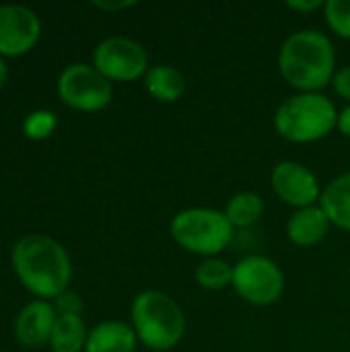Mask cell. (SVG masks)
I'll list each match as a JSON object with an SVG mask.
<instances>
[{"instance_id": "1", "label": "cell", "mask_w": 350, "mask_h": 352, "mask_svg": "<svg viewBox=\"0 0 350 352\" xmlns=\"http://www.w3.org/2000/svg\"><path fill=\"white\" fill-rule=\"evenodd\" d=\"M10 262L19 283L41 301H54L68 291L72 280L68 252L56 239L41 233L21 237L12 245Z\"/></svg>"}, {"instance_id": "2", "label": "cell", "mask_w": 350, "mask_h": 352, "mask_svg": "<svg viewBox=\"0 0 350 352\" xmlns=\"http://www.w3.org/2000/svg\"><path fill=\"white\" fill-rule=\"evenodd\" d=\"M278 70L299 93H320L336 74V50L332 39L318 29L291 33L281 45Z\"/></svg>"}, {"instance_id": "3", "label": "cell", "mask_w": 350, "mask_h": 352, "mask_svg": "<svg viewBox=\"0 0 350 352\" xmlns=\"http://www.w3.org/2000/svg\"><path fill=\"white\" fill-rule=\"evenodd\" d=\"M132 328L138 342L151 352L171 351L186 334V316L173 297L163 291H142L130 307Z\"/></svg>"}, {"instance_id": "4", "label": "cell", "mask_w": 350, "mask_h": 352, "mask_svg": "<svg viewBox=\"0 0 350 352\" xmlns=\"http://www.w3.org/2000/svg\"><path fill=\"white\" fill-rule=\"evenodd\" d=\"M338 124V111L322 93H297L285 99L274 113L276 132L297 144H307L328 136Z\"/></svg>"}, {"instance_id": "5", "label": "cell", "mask_w": 350, "mask_h": 352, "mask_svg": "<svg viewBox=\"0 0 350 352\" xmlns=\"http://www.w3.org/2000/svg\"><path fill=\"white\" fill-rule=\"evenodd\" d=\"M169 233L173 241L190 254L217 258L233 239V225L225 217V212L206 208V206H192L179 210L171 223Z\"/></svg>"}, {"instance_id": "6", "label": "cell", "mask_w": 350, "mask_h": 352, "mask_svg": "<svg viewBox=\"0 0 350 352\" xmlns=\"http://www.w3.org/2000/svg\"><path fill=\"white\" fill-rule=\"evenodd\" d=\"M56 91L64 105L85 113L105 109L113 97L111 82L93 64L87 62L68 64L58 76Z\"/></svg>"}, {"instance_id": "7", "label": "cell", "mask_w": 350, "mask_h": 352, "mask_svg": "<svg viewBox=\"0 0 350 352\" xmlns=\"http://www.w3.org/2000/svg\"><path fill=\"white\" fill-rule=\"evenodd\" d=\"M235 293L254 307H268L283 297L285 274L266 256H248L233 266Z\"/></svg>"}, {"instance_id": "8", "label": "cell", "mask_w": 350, "mask_h": 352, "mask_svg": "<svg viewBox=\"0 0 350 352\" xmlns=\"http://www.w3.org/2000/svg\"><path fill=\"white\" fill-rule=\"evenodd\" d=\"M93 66L109 82H132L149 72V54L142 43L126 35H109L93 50Z\"/></svg>"}, {"instance_id": "9", "label": "cell", "mask_w": 350, "mask_h": 352, "mask_svg": "<svg viewBox=\"0 0 350 352\" xmlns=\"http://www.w3.org/2000/svg\"><path fill=\"white\" fill-rule=\"evenodd\" d=\"M41 37V21L29 6H0V56L19 58L29 54Z\"/></svg>"}, {"instance_id": "10", "label": "cell", "mask_w": 350, "mask_h": 352, "mask_svg": "<svg viewBox=\"0 0 350 352\" xmlns=\"http://www.w3.org/2000/svg\"><path fill=\"white\" fill-rule=\"evenodd\" d=\"M274 194L295 210L316 206L322 198V188L311 169L297 161H283L270 173Z\"/></svg>"}, {"instance_id": "11", "label": "cell", "mask_w": 350, "mask_h": 352, "mask_svg": "<svg viewBox=\"0 0 350 352\" xmlns=\"http://www.w3.org/2000/svg\"><path fill=\"white\" fill-rule=\"evenodd\" d=\"M56 320H58V314L52 301L35 299L19 311L14 320V338L19 340L21 346L37 351L50 344V336H52Z\"/></svg>"}, {"instance_id": "12", "label": "cell", "mask_w": 350, "mask_h": 352, "mask_svg": "<svg viewBox=\"0 0 350 352\" xmlns=\"http://www.w3.org/2000/svg\"><path fill=\"white\" fill-rule=\"evenodd\" d=\"M330 227H332L330 219L326 217L322 206L316 204V206L299 208L291 214L287 223V235L295 245L311 248L318 245L330 233Z\"/></svg>"}, {"instance_id": "13", "label": "cell", "mask_w": 350, "mask_h": 352, "mask_svg": "<svg viewBox=\"0 0 350 352\" xmlns=\"http://www.w3.org/2000/svg\"><path fill=\"white\" fill-rule=\"evenodd\" d=\"M136 344L138 338L130 324L107 320L89 330L85 352H134Z\"/></svg>"}, {"instance_id": "14", "label": "cell", "mask_w": 350, "mask_h": 352, "mask_svg": "<svg viewBox=\"0 0 350 352\" xmlns=\"http://www.w3.org/2000/svg\"><path fill=\"white\" fill-rule=\"evenodd\" d=\"M320 206L330 219L332 227L350 233V171L338 175L322 190Z\"/></svg>"}, {"instance_id": "15", "label": "cell", "mask_w": 350, "mask_h": 352, "mask_svg": "<svg viewBox=\"0 0 350 352\" xmlns=\"http://www.w3.org/2000/svg\"><path fill=\"white\" fill-rule=\"evenodd\" d=\"M144 87L153 99L161 103H175L186 93V78L175 66L157 64L144 74Z\"/></svg>"}, {"instance_id": "16", "label": "cell", "mask_w": 350, "mask_h": 352, "mask_svg": "<svg viewBox=\"0 0 350 352\" xmlns=\"http://www.w3.org/2000/svg\"><path fill=\"white\" fill-rule=\"evenodd\" d=\"M87 338L89 328L83 316H58L50 336V349L52 352H83Z\"/></svg>"}, {"instance_id": "17", "label": "cell", "mask_w": 350, "mask_h": 352, "mask_svg": "<svg viewBox=\"0 0 350 352\" xmlns=\"http://www.w3.org/2000/svg\"><path fill=\"white\" fill-rule=\"evenodd\" d=\"M223 212L233 225V229H248L262 219L264 200L256 192H237L235 196L229 198Z\"/></svg>"}, {"instance_id": "18", "label": "cell", "mask_w": 350, "mask_h": 352, "mask_svg": "<svg viewBox=\"0 0 350 352\" xmlns=\"http://www.w3.org/2000/svg\"><path fill=\"white\" fill-rule=\"evenodd\" d=\"M196 283L206 291H221L233 283V266L221 258H206L196 268Z\"/></svg>"}, {"instance_id": "19", "label": "cell", "mask_w": 350, "mask_h": 352, "mask_svg": "<svg viewBox=\"0 0 350 352\" xmlns=\"http://www.w3.org/2000/svg\"><path fill=\"white\" fill-rule=\"evenodd\" d=\"M58 128V116L52 109H35L23 120V134L29 140H45Z\"/></svg>"}, {"instance_id": "20", "label": "cell", "mask_w": 350, "mask_h": 352, "mask_svg": "<svg viewBox=\"0 0 350 352\" xmlns=\"http://www.w3.org/2000/svg\"><path fill=\"white\" fill-rule=\"evenodd\" d=\"M324 16L338 37L350 39V0H326Z\"/></svg>"}, {"instance_id": "21", "label": "cell", "mask_w": 350, "mask_h": 352, "mask_svg": "<svg viewBox=\"0 0 350 352\" xmlns=\"http://www.w3.org/2000/svg\"><path fill=\"white\" fill-rule=\"evenodd\" d=\"M52 305H54L58 316H80L83 309H85L83 299L76 293H72V291H64L62 295H58L52 301Z\"/></svg>"}, {"instance_id": "22", "label": "cell", "mask_w": 350, "mask_h": 352, "mask_svg": "<svg viewBox=\"0 0 350 352\" xmlns=\"http://www.w3.org/2000/svg\"><path fill=\"white\" fill-rule=\"evenodd\" d=\"M332 87L342 99H347L350 103V64L342 66V68H336V74L332 78Z\"/></svg>"}, {"instance_id": "23", "label": "cell", "mask_w": 350, "mask_h": 352, "mask_svg": "<svg viewBox=\"0 0 350 352\" xmlns=\"http://www.w3.org/2000/svg\"><path fill=\"white\" fill-rule=\"evenodd\" d=\"M326 2L322 0H289L287 6L297 10V12H311V10H318V8H324Z\"/></svg>"}, {"instance_id": "24", "label": "cell", "mask_w": 350, "mask_h": 352, "mask_svg": "<svg viewBox=\"0 0 350 352\" xmlns=\"http://www.w3.org/2000/svg\"><path fill=\"white\" fill-rule=\"evenodd\" d=\"M93 6L101 8V10H126V8H132L136 6L134 0H122V2H103V0H95Z\"/></svg>"}, {"instance_id": "25", "label": "cell", "mask_w": 350, "mask_h": 352, "mask_svg": "<svg viewBox=\"0 0 350 352\" xmlns=\"http://www.w3.org/2000/svg\"><path fill=\"white\" fill-rule=\"evenodd\" d=\"M336 128L340 130V134H344L347 138H350V103L338 113V124Z\"/></svg>"}, {"instance_id": "26", "label": "cell", "mask_w": 350, "mask_h": 352, "mask_svg": "<svg viewBox=\"0 0 350 352\" xmlns=\"http://www.w3.org/2000/svg\"><path fill=\"white\" fill-rule=\"evenodd\" d=\"M6 82H8V66H6V58L0 56V91L4 89Z\"/></svg>"}]
</instances>
